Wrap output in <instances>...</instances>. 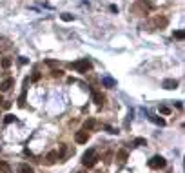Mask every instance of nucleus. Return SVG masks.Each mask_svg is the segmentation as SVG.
<instances>
[{
	"label": "nucleus",
	"mask_w": 185,
	"mask_h": 173,
	"mask_svg": "<svg viewBox=\"0 0 185 173\" xmlns=\"http://www.w3.org/2000/svg\"><path fill=\"white\" fill-rule=\"evenodd\" d=\"M151 120L154 122V124H158V126H165V120L160 118V117H151Z\"/></svg>",
	"instance_id": "obj_17"
},
{
	"label": "nucleus",
	"mask_w": 185,
	"mask_h": 173,
	"mask_svg": "<svg viewBox=\"0 0 185 173\" xmlns=\"http://www.w3.org/2000/svg\"><path fill=\"white\" fill-rule=\"evenodd\" d=\"M96 126V120L94 118H87V120L84 122V129H93Z\"/></svg>",
	"instance_id": "obj_13"
},
{
	"label": "nucleus",
	"mask_w": 185,
	"mask_h": 173,
	"mask_svg": "<svg viewBox=\"0 0 185 173\" xmlns=\"http://www.w3.org/2000/svg\"><path fill=\"white\" fill-rule=\"evenodd\" d=\"M18 171H20V173H35V169H33L29 164H20Z\"/></svg>",
	"instance_id": "obj_11"
},
{
	"label": "nucleus",
	"mask_w": 185,
	"mask_h": 173,
	"mask_svg": "<svg viewBox=\"0 0 185 173\" xmlns=\"http://www.w3.org/2000/svg\"><path fill=\"white\" fill-rule=\"evenodd\" d=\"M2 106H4V110H9V107H11V102H4Z\"/></svg>",
	"instance_id": "obj_24"
},
{
	"label": "nucleus",
	"mask_w": 185,
	"mask_h": 173,
	"mask_svg": "<svg viewBox=\"0 0 185 173\" xmlns=\"http://www.w3.org/2000/svg\"><path fill=\"white\" fill-rule=\"evenodd\" d=\"M51 75H53V77H62L64 71H62V69H53V71H51Z\"/></svg>",
	"instance_id": "obj_21"
},
{
	"label": "nucleus",
	"mask_w": 185,
	"mask_h": 173,
	"mask_svg": "<svg viewBox=\"0 0 185 173\" xmlns=\"http://www.w3.org/2000/svg\"><path fill=\"white\" fill-rule=\"evenodd\" d=\"M71 68L76 69L78 73H87V69H91V62H89V58H80V60L73 62Z\"/></svg>",
	"instance_id": "obj_2"
},
{
	"label": "nucleus",
	"mask_w": 185,
	"mask_h": 173,
	"mask_svg": "<svg viewBox=\"0 0 185 173\" xmlns=\"http://www.w3.org/2000/svg\"><path fill=\"white\" fill-rule=\"evenodd\" d=\"M116 160L120 162V164H124V162L127 160V151L125 149H120L118 153H116Z\"/></svg>",
	"instance_id": "obj_9"
},
{
	"label": "nucleus",
	"mask_w": 185,
	"mask_h": 173,
	"mask_svg": "<svg viewBox=\"0 0 185 173\" xmlns=\"http://www.w3.org/2000/svg\"><path fill=\"white\" fill-rule=\"evenodd\" d=\"M0 173H11V166L4 160H0Z\"/></svg>",
	"instance_id": "obj_12"
},
{
	"label": "nucleus",
	"mask_w": 185,
	"mask_h": 173,
	"mask_svg": "<svg viewBox=\"0 0 185 173\" xmlns=\"http://www.w3.org/2000/svg\"><path fill=\"white\" fill-rule=\"evenodd\" d=\"M147 164H149L151 169H161V168H165V166H167V160L163 159L161 155H154V157H152V159L147 162Z\"/></svg>",
	"instance_id": "obj_3"
},
{
	"label": "nucleus",
	"mask_w": 185,
	"mask_h": 173,
	"mask_svg": "<svg viewBox=\"0 0 185 173\" xmlns=\"http://www.w3.org/2000/svg\"><path fill=\"white\" fill-rule=\"evenodd\" d=\"M9 66H11V58H2V68L7 69Z\"/></svg>",
	"instance_id": "obj_20"
},
{
	"label": "nucleus",
	"mask_w": 185,
	"mask_h": 173,
	"mask_svg": "<svg viewBox=\"0 0 185 173\" xmlns=\"http://www.w3.org/2000/svg\"><path fill=\"white\" fill-rule=\"evenodd\" d=\"M15 120H16L15 115H6V117H4V124H13Z\"/></svg>",
	"instance_id": "obj_16"
},
{
	"label": "nucleus",
	"mask_w": 185,
	"mask_h": 173,
	"mask_svg": "<svg viewBox=\"0 0 185 173\" xmlns=\"http://www.w3.org/2000/svg\"><path fill=\"white\" fill-rule=\"evenodd\" d=\"M13 84H15L13 79H6V80H2V82H0V91H7Z\"/></svg>",
	"instance_id": "obj_7"
},
{
	"label": "nucleus",
	"mask_w": 185,
	"mask_h": 173,
	"mask_svg": "<svg viewBox=\"0 0 185 173\" xmlns=\"http://www.w3.org/2000/svg\"><path fill=\"white\" fill-rule=\"evenodd\" d=\"M31 80H33V82H36V80H40V73H35V75H33V77H31Z\"/></svg>",
	"instance_id": "obj_23"
},
{
	"label": "nucleus",
	"mask_w": 185,
	"mask_h": 173,
	"mask_svg": "<svg viewBox=\"0 0 185 173\" xmlns=\"http://www.w3.org/2000/svg\"><path fill=\"white\" fill-rule=\"evenodd\" d=\"M145 144H147V140H145V138H141V137H138V138H134V140H133V146H134V148L145 146Z\"/></svg>",
	"instance_id": "obj_14"
},
{
	"label": "nucleus",
	"mask_w": 185,
	"mask_h": 173,
	"mask_svg": "<svg viewBox=\"0 0 185 173\" xmlns=\"http://www.w3.org/2000/svg\"><path fill=\"white\" fill-rule=\"evenodd\" d=\"M102 84L105 86V88H114V86H116V80L111 79V77H104V79H102Z\"/></svg>",
	"instance_id": "obj_8"
},
{
	"label": "nucleus",
	"mask_w": 185,
	"mask_h": 173,
	"mask_svg": "<svg viewBox=\"0 0 185 173\" xmlns=\"http://www.w3.org/2000/svg\"><path fill=\"white\" fill-rule=\"evenodd\" d=\"M161 88H165V89H176V88H178V80H174V79H167V80H163V82H161Z\"/></svg>",
	"instance_id": "obj_5"
},
{
	"label": "nucleus",
	"mask_w": 185,
	"mask_h": 173,
	"mask_svg": "<svg viewBox=\"0 0 185 173\" xmlns=\"http://www.w3.org/2000/svg\"><path fill=\"white\" fill-rule=\"evenodd\" d=\"M183 37H185L183 31H176V33H174V38H178V40H183Z\"/></svg>",
	"instance_id": "obj_22"
},
{
	"label": "nucleus",
	"mask_w": 185,
	"mask_h": 173,
	"mask_svg": "<svg viewBox=\"0 0 185 173\" xmlns=\"http://www.w3.org/2000/svg\"><path fill=\"white\" fill-rule=\"evenodd\" d=\"M2 102H4V99H2V97H0V104H2Z\"/></svg>",
	"instance_id": "obj_25"
},
{
	"label": "nucleus",
	"mask_w": 185,
	"mask_h": 173,
	"mask_svg": "<svg viewBox=\"0 0 185 173\" xmlns=\"http://www.w3.org/2000/svg\"><path fill=\"white\" fill-rule=\"evenodd\" d=\"M74 140L78 144H85L87 140H89V133L85 131V129H82V131H76V135H74Z\"/></svg>",
	"instance_id": "obj_4"
},
{
	"label": "nucleus",
	"mask_w": 185,
	"mask_h": 173,
	"mask_svg": "<svg viewBox=\"0 0 185 173\" xmlns=\"http://www.w3.org/2000/svg\"><path fill=\"white\" fill-rule=\"evenodd\" d=\"M93 100H94V104H98V106H102L105 99H104V95H102V93H98V91H94V93H93Z\"/></svg>",
	"instance_id": "obj_10"
},
{
	"label": "nucleus",
	"mask_w": 185,
	"mask_h": 173,
	"mask_svg": "<svg viewBox=\"0 0 185 173\" xmlns=\"http://www.w3.org/2000/svg\"><path fill=\"white\" fill-rule=\"evenodd\" d=\"M60 18L64 20V22H73V20H74V15H71V13H64V15H60Z\"/></svg>",
	"instance_id": "obj_15"
},
{
	"label": "nucleus",
	"mask_w": 185,
	"mask_h": 173,
	"mask_svg": "<svg viewBox=\"0 0 185 173\" xmlns=\"http://www.w3.org/2000/svg\"><path fill=\"white\" fill-rule=\"evenodd\" d=\"M105 131L111 133V135H118V129H114V128H111V126H105Z\"/></svg>",
	"instance_id": "obj_19"
},
{
	"label": "nucleus",
	"mask_w": 185,
	"mask_h": 173,
	"mask_svg": "<svg viewBox=\"0 0 185 173\" xmlns=\"http://www.w3.org/2000/svg\"><path fill=\"white\" fill-rule=\"evenodd\" d=\"M160 113H161V115H169V113H171V107H167V106H160Z\"/></svg>",
	"instance_id": "obj_18"
},
{
	"label": "nucleus",
	"mask_w": 185,
	"mask_h": 173,
	"mask_svg": "<svg viewBox=\"0 0 185 173\" xmlns=\"http://www.w3.org/2000/svg\"><path fill=\"white\" fill-rule=\"evenodd\" d=\"M96 162H98V157H96V153H94V149H93V148H91V149H87L85 153L82 155V164H84L85 168H93Z\"/></svg>",
	"instance_id": "obj_1"
},
{
	"label": "nucleus",
	"mask_w": 185,
	"mask_h": 173,
	"mask_svg": "<svg viewBox=\"0 0 185 173\" xmlns=\"http://www.w3.org/2000/svg\"><path fill=\"white\" fill-rule=\"evenodd\" d=\"M60 157H58V151H49V153L46 155V162L47 164H54Z\"/></svg>",
	"instance_id": "obj_6"
}]
</instances>
